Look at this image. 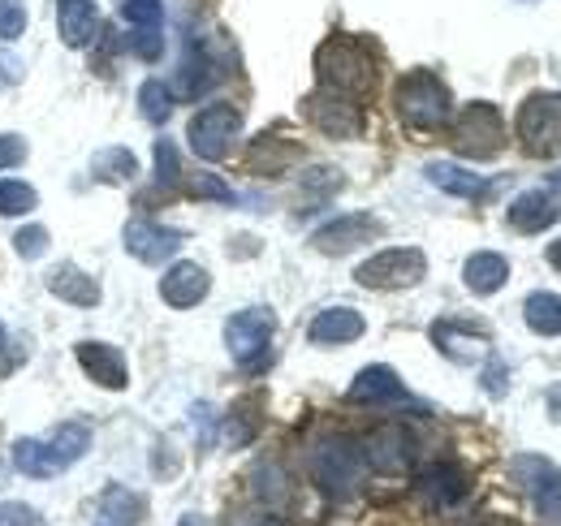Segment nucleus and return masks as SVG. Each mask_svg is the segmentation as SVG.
<instances>
[{
  "instance_id": "obj_1",
  "label": "nucleus",
  "mask_w": 561,
  "mask_h": 526,
  "mask_svg": "<svg viewBox=\"0 0 561 526\" xmlns=\"http://www.w3.org/2000/svg\"><path fill=\"white\" fill-rule=\"evenodd\" d=\"M316 73H320L324 91L363 100V95H371V87H376V57H371L358 39L337 35V39L320 44V53H316Z\"/></svg>"
},
{
  "instance_id": "obj_2",
  "label": "nucleus",
  "mask_w": 561,
  "mask_h": 526,
  "mask_svg": "<svg viewBox=\"0 0 561 526\" xmlns=\"http://www.w3.org/2000/svg\"><path fill=\"white\" fill-rule=\"evenodd\" d=\"M393 104H398V113H402V122L411 130H440L449 122V108H454L449 104V87L427 69H415V73H407L398 82Z\"/></svg>"
},
{
  "instance_id": "obj_3",
  "label": "nucleus",
  "mask_w": 561,
  "mask_h": 526,
  "mask_svg": "<svg viewBox=\"0 0 561 526\" xmlns=\"http://www.w3.org/2000/svg\"><path fill=\"white\" fill-rule=\"evenodd\" d=\"M363 470H367L363 449H358L354 441H342V436H333V441L316 445V454H311V474H316L320 492H324V496H333V501H346V496L358 492Z\"/></svg>"
},
{
  "instance_id": "obj_4",
  "label": "nucleus",
  "mask_w": 561,
  "mask_h": 526,
  "mask_svg": "<svg viewBox=\"0 0 561 526\" xmlns=\"http://www.w3.org/2000/svg\"><path fill=\"white\" fill-rule=\"evenodd\" d=\"M510 479L518 483V492L531 501L536 518L545 526H561V470L558 461L540 458V454H518L510 461Z\"/></svg>"
},
{
  "instance_id": "obj_5",
  "label": "nucleus",
  "mask_w": 561,
  "mask_h": 526,
  "mask_svg": "<svg viewBox=\"0 0 561 526\" xmlns=\"http://www.w3.org/2000/svg\"><path fill=\"white\" fill-rule=\"evenodd\" d=\"M423 272H427L423 251H415V247H393V251H380V255H371L367 263H358L354 281L363 289H411V285L423 281Z\"/></svg>"
},
{
  "instance_id": "obj_6",
  "label": "nucleus",
  "mask_w": 561,
  "mask_h": 526,
  "mask_svg": "<svg viewBox=\"0 0 561 526\" xmlns=\"http://www.w3.org/2000/svg\"><path fill=\"white\" fill-rule=\"evenodd\" d=\"M242 134V113L233 104H208L191 117V147L199 160H225L233 151V138Z\"/></svg>"
},
{
  "instance_id": "obj_7",
  "label": "nucleus",
  "mask_w": 561,
  "mask_h": 526,
  "mask_svg": "<svg viewBox=\"0 0 561 526\" xmlns=\"http://www.w3.org/2000/svg\"><path fill=\"white\" fill-rule=\"evenodd\" d=\"M454 147L471 160H492L501 147H505V122L492 104H467L462 117L454 122Z\"/></svg>"
},
{
  "instance_id": "obj_8",
  "label": "nucleus",
  "mask_w": 561,
  "mask_h": 526,
  "mask_svg": "<svg viewBox=\"0 0 561 526\" xmlns=\"http://www.w3.org/2000/svg\"><path fill=\"white\" fill-rule=\"evenodd\" d=\"M518 138L531 156H553L561 151V95H531L518 108Z\"/></svg>"
},
{
  "instance_id": "obj_9",
  "label": "nucleus",
  "mask_w": 561,
  "mask_h": 526,
  "mask_svg": "<svg viewBox=\"0 0 561 526\" xmlns=\"http://www.w3.org/2000/svg\"><path fill=\"white\" fill-rule=\"evenodd\" d=\"M273 332H277V316L268 307H251V311H238L229 324H225V345L229 354L242 363V367H255L268 345H273Z\"/></svg>"
},
{
  "instance_id": "obj_10",
  "label": "nucleus",
  "mask_w": 561,
  "mask_h": 526,
  "mask_svg": "<svg viewBox=\"0 0 561 526\" xmlns=\"http://www.w3.org/2000/svg\"><path fill=\"white\" fill-rule=\"evenodd\" d=\"M302 117L329 138H358L363 134V108L354 104L351 95L337 91H316L302 104Z\"/></svg>"
},
{
  "instance_id": "obj_11",
  "label": "nucleus",
  "mask_w": 561,
  "mask_h": 526,
  "mask_svg": "<svg viewBox=\"0 0 561 526\" xmlns=\"http://www.w3.org/2000/svg\"><path fill=\"white\" fill-rule=\"evenodd\" d=\"M380 233H385V225H380L376 216L351 211V216H337V220L320 225V229L311 233V247H316L320 255H346V251L363 247V242H376Z\"/></svg>"
},
{
  "instance_id": "obj_12",
  "label": "nucleus",
  "mask_w": 561,
  "mask_h": 526,
  "mask_svg": "<svg viewBox=\"0 0 561 526\" xmlns=\"http://www.w3.org/2000/svg\"><path fill=\"white\" fill-rule=\"evenodd\" d=\"M358 449H363L367 466H376L380 474H407V470H411V458H415V441H411V432L398 427V423L376 427Z\"/></svg>"
},
{
  "instance_id": "obj_13",
  "label": "nucleus",
  "mask_w": 561,
  "mask_h": 526,
  "mask_svg": "<svg viewBox=\"0 0 561 526\" xmlns=\"http://www.w3.org/2000/svg\"><path fill=\"white\" fill-rule=\"evenodd\" d=\"M432 341H436V350H440L445 358H454V363H476V358L489 350V329L467 324V320H440V324H432Z\"/></svg>"
},
{
  "instance_id": "obj_14",
  "label": "nucleus",
  "mask_w": 561,
  "mask_h": 526,
  "mask_svg": "<svg viewBox=\"0 0 561 526\" xmlns=\"http://www.w3.org/2000/svg\"><path fill=\"white\" fill-rule=\"evenodd\" d=\"M208 289H211V281L199 263H173V267L160 276V298H164L169 307H178V311L199 307V302L208 298Z\"/></svg>"
},
{
  "instance_id": "obj_15",
  "label": "nucleus",
  "mask_w": 561,
  "mask_h": 526,
  "mask_svg": "<svg viewBox=\"0 0 561 526\" xmlns=\"http://www.w3.org/2000/svg\"><path fill=\"white\" fill-rule=\"evenodd\" d=\"M178 247H182L178 229H164L156 220H130L126 225V251L142 263H164L169 255H178Z\"/></svg>"
},
{
  "instance_id": "obj_16",
  "label": "nucleus",
  "mask_w": 561,
  "mask_h": 526,
  "mask_svg": "<svg viewBox=\"0 0 561 526\" xmlns=\"http://www.w3.org/2000/svg\"><path fill=\"white\" fill-rule=\"evenodd\" d=\"M467 470L454 466V461H436L420 474V496L432 510H454L462 496H467Z\"/></svg>"
},
{
  "instance_id": "obj_17",
  "label": "nucleus",
  "mask_w": 561,
  "mask_h": 526,
  "mask_svg": "<svg viewBox=\"0 0 561 526\" xmlns=\"http://www.w3.org/2000/svg\"><path fill=\"white\" fill-rule=\"evenodd\" d=\"M78 363L87 371V380H95L100 389H126V358L104 345V341H82L78 345Z\"/></svg>"
},
{
  "instance_id": "obj_18",
  "label": "nucleus",
  "mask_w": 561,
  "mask_h": 526,
  "mask_svg": "<svg viewBox=\"0 0 561 526\" xmlns=\"http://www.w3.org/2000/svg\"><path fill=\"white\" fill-rule=\"evenodd\" d=\"M561 207L549 191H523V195L510 203V225L518 233H545L549 225H558Z\"/></svg>"
},
{
  "instance_id": "obj_19",
  "label": "nucleus",
  "mask_w": 561,
  "mask_h": 526,
  "mask_svg": "<svg viewBox=\"0 0 561 526\" xmlns=\"http://www.w3.org/2000/svg\"><path fill=\"white\" fill-rule=\"evenodd\" d=\"M57 31L70 48H87L100 35V9L91 0H57Z\"/></svg>"
},
{
  "instance_id": "obj_20",
  "label": "nucleus",
  "mask_w": 561,
  "mask_h": 526,
  "mask_svg": "<svg viewBox=\"0 0 561 526\" xmlns=\"http://www.w3.org/2000/svg\"><path fill=\"white\" fill-rule=\"evenodd\" d=\"M346 397H351L354 405H385V401H407V389H402L393 367H367V371L354 376Z\"/></svg>"
},
{
  "instance_id": "obj_21",
  "label": "nucleus",
  "mask_w": 561,
  "mask_h": 526,
  "mask_svg": "<svg viewBox=\"0 0 561 526\" xmlns=\"http://www.w3.org/2000/svg\"><path fill=\"white\" fill-rule=\"evenodd\" d=\"M363 316L354 311V307H329V311H320L316 320H311V329L307 336L316 341V345H346V341H358L363 336Z\"/></svg>"
},
{
  "instance_id": "obj_22",
  "label": "nucleus",
  "mask_w": 561,
  "mask_h": 526,
  "mask_svg": "<svg viewBox=\"0 0 561 526\" xmlns=\"http://www.w3.org/2000/svg\"><path fill=\"white\" fill-rule=\"evenodd\" d=\"M251 169L255 173H264V178H277V173H285L289 164H298L302 160V147L298 142H285L280 134H264V138H255L251 142Z\"/></svg>"
},
{
  "instance_id": "obj_23",
  "label": "nucleus",
  "mask_w": 561,
  "mask_h": 526,
  "mask_svg": "<svg viewBox=\"0 0 561 526\" xmlns=\"http://www.w3.org/2000/svg\"><path fill=\"white\" fill-rule=\"evenodd\" d=\"M48 289H53L61 302H70V307H95V302H100V285H95L87 272H78L73 263H57V267L48 272Z\"/></svg>"
},
{
  "instance_id": "obj_24",
  "label": "nucleus",
  "mask_w": 561,
  "mask_h": 526,
  "mask_svg": "<svg viewBox=\"0 0 561 526\" xmlns=\"http://www.w3.org/2000/svg\"><path fill=\"white\" fill-rule=\"evenodd\" d=\"M427 182H432L436 191H445V195H458V198L489 195V182H484L480 173H467V169H458V164H445V160H432V164H427Z\"/></svg>"
},
{
  "instance_id": "obj_25",
  "label": "nucleus",
  "mask_w": 561,
  "mask_h": 526,
  "mask_svg": "<svg viewBox=\"0 0 561 526\" xmlns=\"http://www.w3.org/2000/svg\"><path fill=\"white\" fill-rule=\"evenodd\" d=\"M462 281H467V289H471V294H496V289L510 281V263L501 260L496 251H480V255H471V260H467Z\"/></svg>"
},
{
  "instance_id": "obj_26",
  "label": "nucleus",
  "mask_w": 561,
  "mask_h": 526,
  "mask_svg": "<svg viewBox=\"0 0 561 526\" xmlns=\"http://www.w3.org/2000/svg\"><path fill=\"white\" fill-rule=\"evenodd\" d=\"M13 466L31 479H53V474L66 470V461L57 458V449L48 441H18L13 445Z\"/></svg>"
},
{
  "instance_id": "obj_27",
  "label": "nucleus",
  "mask_w": 561,
  "mask_h": 526,
  "mask_svg": "<svg viewBox=\"0 0 561 526\" xmlns=\"http://www.w3.org/2000/svg\"><path fill=\"white\" fill-rule=\"evenodd\" d=\"M142 514H147V501H142L139 492L122 488V483H113V488L100 496V518L108 526H135V523H142Z\"/></svg>"
},
{
  "instance_id": "obj_28",
  "label": "nucleus",
  "mask_w": 561,
  "mask_h": 526,
  "mask_svg": "<svg viewBox=\"0 0 561 526\" xmlns=\"http://www.w3.org/2000/svg\"><path fill=\"white\" fill-rule=\"evenodd\" d=\"M211 82H216L211 57L204 53V44H191L186 48V61H182V73H178V95L182 100H199Z\"/></svg>"
},
{
  "instance_id": "obj_29",
  "label": "nucleus",
  "mask_w": 561,
  "mask_h": 526,
  "mask_svg": "<svg viewBox=\"0 0 561 526\" xmlns=\"http://www.w3.org/2000/svg\"><path fill=\"white\" fill-rule=\"evenodd\" d=\"M523 320H527V329L540 332V336H561V294H549V289L531 294L523 302Z\"/></svg>"
},
{
  "instance_id": "obj_30",
  "label": "nucleus",
  "mask_w": 561,
  "mask_h": 526,
  "mask_svg": "<svg viewBox=\"0 0 561 526\" xmlns=\"http://www.w3.org/2000/svg\"><path fill=\"white\" fill-rule=\"evenodd\" d=\"M91 169H95L100 182H130V178L139 173V160H135V151H126V147H108V151L95 156Z\"/></svg>"
},
{
  "instance_id": "obj_31",
  "label": "nucleus",
  "mask_w": 561,
  "mask_h": 526,
  "mask_svg": "<svg viewBox=\"0 0 561 526\" xmlns=\"http://www.w3.org/2000/svg\"><path fill=\"white\" fill-rule=\"evenodd\" d=\"M139 104H142V117H147L151 126H164L169 113H173V91H169L164 82L147 78V82L139 87Z\"/></svg>"
},
{
  "instance_id": "obj_32",
  "label": "nucleus",
  "mask_w": 561,
  "mask_h": 526,
  "mask_svg": "<svg viewBox=\"0 0 561 526\" xmlns=\"http://www.w3.org/2000/svg\"><path fill=\"white\" fill-rule=\"evenodd\" d=\"M48 445L57 449V458L66 461V466H73V461L91 449V432H87L82 423H61V427L53 432V441H48Z\"/></svg>"
},
{
  "instance_id": "obj_33",
  "label": "nucleus",
  "mask_w": 561,
  "mask_h": 526,
  "mask_svg": "<svg viewBox=\"0 0 561 526\" xmlns=\"http://www.w3.org/2000/svg\"><path fill=\"white\" fill-rule=\"evenodd\" d=\"M255 492H260V501H268V505H285L289 501V479H285V470H280L277 461H264V466H255Z\"/></svg>"
},
{
  "instance_id": "obj_34",
  "label": "nucleus",
  "mask_w": 561,
  "mask_h": 526,
  "mask_svg": "<svg viewBox=\"0 0 561 526\" xmlns=\"http://www.w3.org/2000/svg\"><path fill=\"white\" fill-rule=\"evenodd\" d=\"M35 191L26 186V182H9V178H0V216H26V211H35Z\"/></svg>"
},
{
  "instance_id": "obj_35",
  "label": "nucleus",
  "mask_w": 561,
  "mask_h": 526,
  "mask_svg": "<svg viewBox=\"0 0 561 526\" xmlns=\"http://www.w3.org/2000/svg\"><path fill=\"white\" fill-rule=\"evenodd\" d=\"M156 182L160 186H178L182 182V156H178L173 138H156Z\"/></svg>"
},
{
  "instance_id": "obj_36",
  "label": "nucleus",
  "mask_w": 561,
  "mask_h": 526,
  "mask_svg": "<svg viewBox=\"0 0 561 526\" xmlns=\"http://www.w3.org/2000/svg\"><path fill=\"white\" fill-rule=\"evenodd\" d=\"M122 18L135 22V26H160L164 22V4L160 0H126L122 4Z\"/></svg>"
},
{
  "instance_id": "obj_37",
  "label": "nucleus",
  "mask_w": 561,
  "mask_h": 526,
  "mask_svg": "<svg viewBox=\"0 0 561 526\" xmlns=\"http://www.w3.org/2000/svg\"><path fill=\"white\" fill-rule=\"evenodd\" d=\"M26 31V9L22 0H0V39H18Z\"/></svg>"
},
{
  "instance_id": "obj_38",
  "label": "nucleus",
  "mask_w": 561,
  "mask_h": 526,
  "mask_svg": "<svg viewBox=\"0 0 561 526\" xmlns=\"http://www.w3.org/2000/svg\"><path fill=\"white\" fill-rule=\"evenodd\" d=\"M130 48H135V57H142V61H156V57L164 53V39H160V26H139V31L130 35Z\"/></svg>"
},
{
  "instance_id": "obj_39",
  "label": "nucleus",
  "mask_w": 561,
  "mask_h": 526,
  "mask_svg": "<svg viewBox=\"0 0 561 526\" xmlns=\"http://www.w3.org/2000/svg\"><path fill=\"white\" fill-rule=\"evenodd\" d=\"M44 247H48V233H44L39 225H31V229H22V233L13 238V251H18L22 260H39Z\"/></svg>"
},
{
  "instance_id": "obj_40",
  "label": "nucleus",
  "mask_w": 561,
  "mask_h": 526,
  "mask_svg": "<svg viewBox=\"0 0 561 526\" xmlns=\"http://www.w3.org/2000/svg\"><path fill=\"white\" fill-rule=\"evenodd\" d=\"M0 526H48L31 505H18V501H0Z\"/></svg>"
},
{
  "instance_id": "obj_41",
  "label": "nucleus",
  "mask_w": 561,
  "mask_h": 526,
  "mask_svg": "<svg viewBox=\"0 0 561 526\" xmlns=\"http://www.w3.org/2000/svg\"><path fill=\"white\" fill-rule=\"evenodd\" d=\"M191 195H199V198H216V203H233V191H229L225 182H216L211 173H199V178L191 182Z\"/></svg>"
},
{
  "instance_id": "obj_42",
  "label": "nucleus",
  "mask_w": 561,
  "mask_h": 526,
  "mask_svg": "<svg viewBox=\"0 0 561 526\" xmlns=\"http://www.w3.org/2000/svg\"><path fill=\"white\" fill-rule=\"evenodd\" d=\"M26 156V142L18 134H0V169H13Z\"/></svg>"
},
{
  "instance_id": "obj_43",
  "label": "nucleus",
  "mask_w": 561,
  "mask_h": 526,
  "mask_svg": "<svg viewBox=\"0 0 561 526\" xmlns=\"http://www.w3.org/2000/svg\"><path fill=\"white\" fill-rule=\"evenodd\" d=\"M484 389H489L492 397L505 393V363H501V358H492L489 363V371H484Z\"/></svg>"
},
{
  "instance_id": "obj_44",
  "label": "nucleus",
  "mask_w": 561,
  "mask_h": 526,
  "mask_svg": "<svg viewBox=\"0 0 561 526\" xmlns=\"http://www.w3.org/2000/svg\"><path fill=\"white\" fill-rule=\"evenodd\" d=\"M549 263L561 272V242H553V247H549Z\"/></svg>"
},
{
  "instance_id": "obj_45",
  "label": "nucleus",
  "mask_w": 561,
  "mask_h": 526,
  "mask_svg": "<svg viewBox=\"0 0 561 526\" xmlns=\"http://www.w3.org/2000/svg\"><path fill=\"white\" fill-rule=\"evenodd\" d=\"M178 526H208V523H204L199 514H186V518H182V523H178Z\"/></svg>"
},
{
  "instance_id": "obj_46",
  "label": "nucleus",
  "mask_w": 561,
  "mask_h": 526,
  "mask_svg": "<svg viewBox=\"0 0 561 526\" xmlns=\"http://www.w3.org/2000/svg\"><path fill=\"white\" fill-rule=\"evenodd\" d=\"M553 191H558V195H561V169H558V173H553Z\"/></svg>"
},
{
  "instance_id": "obj_47",
  "label": "nucleus",
  "mask_w": 561,
  "mask_h": 526,
  "mask_svg": "<svg viewBox=\"0 0 561 526\" xmlns=\"http://www.w3.org/2000/svg\"><path fill=\"white\" fill-rule=\"evenodd\" d=\"M0 345H4V324H0Z\"/></svg>"
}]
</instances>
